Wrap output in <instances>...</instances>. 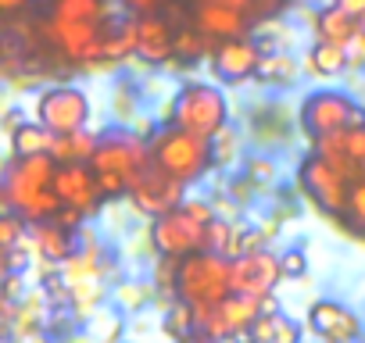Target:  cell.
<instances>
[{
	"instance_id": "cell-1",
	"label": "cell",
	"mask_w": 365,
	"mask_h": 343,
	"mask_svg": "<svg viewBox=\"0 0 365 343\" xmlns=\"http://www.w3.org/2000/svg\"><path fill=\"white\" fill-rule=\"evenodd\" d=\"M175 290L190 304H215L226 293H233V261H226V254L201 247L182 258L175 272Z\"/></svg>"
},
{
	"instance_id": "cell-2",
	"label": "cell",
	"mask_w": 365,
	"mask_h": 343,
	"mask_svg": "<svg viewBox=\"0 0 365 343\" xmlns=\"http://www.w3.org/2000/svg\"><path fill=\"white\" fill-rule=\"evenodd\" d=\"M150 150H154V161H158L165 172H172L175 179H182V183L201 179L205 172H208V164L215 161L212 143H208L205 136H194V132H187V129H179V125L158 132L154 143H150Z\"/></svg>"
},
{
	"instance_id": "cell-3",
	"label": "cell",
	"mask_w": 365,
	"mask_h": 343,
	"mask_svg": "<svg viewBox=\"0 0 365 343\" xmlns=\"http://www.w3.org/2000/svg\"><path fill=\"white\" fill-rule=\"evenodd\" d=\"M172 125L187 129L194 136L215 139L226 129V97L208 83H187L172 100Z\"/></svg>"
},
{
	"instance_id": "cell-4",
	"label": "cell",
	"mask_w": 365,
	"mask_h": 343,
	"mask_svg": "<svg viewBox=\"0 0 365 343\" xmlns=\"http://www.w3.org/2000/svg\"><path fill=\"white\" fill-rule=\"evenodd\" d=\"M208 226L212 222H201L187 204H179V208L158 215L150 236H154L158 254H165V258H187V254L208 247Z\"/></svg>"
},
{
	"instance_id": "cell-5",
	"label": "cell",
	"mask_w": 365,
	"mask_h": 343,
	"mask_svg": "<svg viewBox=\"0 0 365 343\" xmlns=\"http://www.w3.org/2000/svg\"><path fill=\"white\" fill-rule=\"evenodd\" d=\"M361 107L344 97V93H333V90H319L312 97H304L301 104V125L308 136L322 139V136H333V132H344L351 129L354 122H361Z\"/></svg>"
},
{
	"instance_id": "cell-6",
	"label": "cell",
	"mask_w": 365,
	"mask_h": 343,
	"mask_svg": "<svg viewBox=\"0 0 365 343\" xmlns=\"http://www.w3.org/2000/svg\"><path fill=\"white\" fill-rule=\"evenodd\" d=\"M54 161H58L54 154H29V157H19V164H11L8 179H4L8 208L26 211L43 190L54 186V172H58Z\"/></svg>"
},
{
	"instance_id": "cell-7",
	"label": "cell",
	"mask_w": 365,
	"mask_h": 343,
	"mask_svg": "<svg viewBox=\"0 0 365 343\" xmlns=\"http://www.w3.org/2000/svg\"><path fill=\"white\" fill-rule=\"evenodd\" d=\"M150 157H154V150H147V143H140L133 132H111L97 143L90 161H93L97 172H122V176L133 183L150 164Z\"/></svg>"
},
{
	"instance_id": "cell-8",
	"label": "cell",
	"mask_w": 365,
	"mask_h": 343,
	"mask_svg": "<svg viewBox=\"0 0 365 343\" xmlns=\"http://www.w3.org/2000/svg\"><path fill=\"white\" fill-rule=\"evenodd\" d=\"M90 111H93V107H90V97H86L83 90H76V86H51V90L40 97V104H36L40 122H43L47 129H54L58 136L83 129L86 118H90Z\"/></svg>"
},
{
	"instance_id": "cell-9",
	"label": "cell",
	"mask_w": 365,
	"mask_h": 343,
	"mask_svg": "<svg viewBox=\"0 0 365 343\" xmlns=\"http://www.w3.org/2000/svg\"><path fill=\"white\" fill-rule=\"evenodd\" d=\"M129 194H133V201H136L140 211L165 215V211H172V208L182 204V179H175L172 172H165L154 161V164H147L140 176L129 183Z\"/></svg>"
},
{
	"instance_id": "cell-10",
	"label": "cell",
	"mask_w": 365,
	"mask_h": 343,
	"mask_svg": "<svg viewBox=\"0 0 365 343\" xmlns=\"http://www.w3.org/2000/svg\"><path fill=\"white\" fill-rule=\"evenodd\" d=\"M301 179H304L308 194H312L326 211H344V208H347V201H351L347 176H344L333 161H326L322 154H312V157L301 164Z\"/></svg>"
},
{
	"instance_id": "cell-11",
	"label": "cell",
	"mask_w": 365,
	"mask_h": 343,
	"mask_svg": "<svg viewBox=\"0 0 365 343\" xmlns=\"http://www.w3.org/2000/svg\"><path fill=\"white\" fill-rule=\"evenodd\" d=\"M279 275H283V265L269 250H247V254L233 258V290L237 293L265 297V293H272Z\"/></svg>"
},
{
	"instance_id": "cell-12",
	"label": "cell",
	"mask_w": 365,
	"mask_h": 343,
	"mask_svg": "<svg viewBox=\"0 0 365 343\" xmlns=\"http://www.w3.org/2000/svg\"><path fill=\"white\" fill-rule=\"evenodd\" d=\"M54 190H58V197L65 201V208H79L83 215L93 211L97 201L104 197L101 179H97V168L90 172V168L79 164V161L58 164V172H54Z\"/></svg>"
},
{
	"instance_id": "cell-13",
	"label": "cell",
	"mask_w": 365,
	"mask_h": 343,
	"mask_svg": "<svg viewBox=\"0 0 365 343\" xmlns=\"http://www.w3.org/2000/svg\"><path fill=\"white\" fill-rule=\"evenodd\" d=\"M51 29H54L51 36L58 40V47H61L68 58H76V61L101 58V40H104V33H101L97 22H61V19H54Z\"/></svg>"
},
{
	"instance_id": "cell-14",
	"label": "cell",
	"mask_w": 365,
	"mask_h": 343,
	"mask_svg": "<svg viewBox=\"0 0 365 343\" xmlns=\"http://www.w3.org/2000/svg\"><path fill=\"white\" fill-rule=\"evenodd\" d=\"M258 68H262V51H258L255 43L240 40V36L222 40V47L215 51V72H219L222 79H230V83H244V79H251Z\"/></svg>"
},
{
	"instance_id": "cell-15",
	"label": "cell",
	"mask_w": 365,
	"mask_h": 343,
	"mask_svg": "<svg viewBox=\"0 0 365 343\" xmlns=\"http://www.w3.org/2000/svg\"><path fill=\"white\" fill-rule=\"evenodd\" d=\"M308 325H312L319 336H326V339H354V336L361 332L358 315H354L351 307L336 304V300H315V304L308 307Z\"/></svg>"
},
{
	"instance_id": "cell-16",
	"label": "cell",
	"mask_w": 365,
	"mask_h": 343,
	"mask_svg": "<svg viewBox=\"0 0 365 343\" xmlns=\"http://www.w3.org/2000/svg\"><path fill=\"white\" fill-rule=\"evenodd\" d=\"M194 29L215 40H233L247 29V15L226 4H215V0H201L197 11H194Z\"/></svg>"
},
{
	"instance_id": "cell-17",
	"label": "cell",
	"mask_w": 365,
	"mask_h": 343,
	"mask_svg": "<svg viewBox=\"0 0 365 343\" xmlns=\"http://www.w3.org/2000/svg\"><path fill=\"white\" fill-rule=\"evenodd\" d=\"M133 33H136V54L143 61H165L175 51V40H172L168 26L161 19H154V15H140Z\"/></svg>"
},
{
	"instance_id": "cell-18",
	"label": "cell",
	"mask_w": 365,
	"mask_h": 343,
	"mask_svg": "<svg viewBox=\"0 0 365 343\" xmlns=\"http://www.w3.org/2000/svg\"><path fill=\"white\" fill-rule=\"evenodd\" d=\"M315 33H319V40H333V43H344V47H347V43L354 40V33H358V19L333 4V8L319 11Z\"/></svg>"
},
{
	"instance_id": "cell-19",
	"label": "cell",
	"mask_w": 365,
	"mask_h": 343,
	"mask_svg": "<svg viewBox=\"0 0 365 343\" xmlns=\"http://www.w3.org/2000/svg\"><path fill=\"white\" fill-rule=\"evenodd\" d=\"M351 65V54L344 43H333V40H319L312 51H308V72L315 75H340L344 68Z\"/></svg>"
},
{
	"instance_id": "cell-20",
	"label": "cell",
	"mask_w": 365,
	"mask_h": 343,
	"mask_svg": "<svg viewBox=\"0 0 365 343\" xmlns=\"http://www.w3.org/2000/svg\"><path fill=\"white\" fill-rule=\"evenodd\" d=\"M33 240H36V254L43 261H68L72 258V236H68V229H61V222L58 226L54 222H40Z\"/></svg>"
},
{
	"instance_id": "cell-21",
	"label": "cell",
	"mask_w": 365,
	"mask_h": 343,
	"mask_svg": "<svg viewBox=\"0 0 365 343\" xmlns=\"http://www.w3.org/2000/svg\"><path fill=\"white\" fill-rule=\"evenodd\" d=\"M54 139H58V132L54 129H47L43 122L40 125H19L15 129V154L19 157H29V154H51L54 150Z\"/></svg>"
},
{
	"instance_id": "cell-22",
	"label": "cell",
	"mask_w": 365,
	"mask_h": 343,
	"mask_svg": "<svg viewBox=\"0 0 365 343\" xmlns=\"http://www.w3.org/2000/svg\"><path fill=\"white\" fill-rule=\"evenodd\" d=\"M97 143H101V139H93L90 132L76 129V132H61V136L54 139V150H51V154H54L58 161H86V157H93Z\"/></svg>"
},
{
	"instance_id": "cell-23",
	"label": "cell",
	"mask_w": 365,
	"mask_h": 343,
	"mask_svg": "<svg viewBox=\"0 0 365 343\" xmlns=\"http://www.w3.org/2000/svg\"><path fill=\"white\" fill-rule=\"evenodd\" d=\"M54 19H61V22H97L101 26L108 19V8H104V0H58Z\"/></svg>"
},
{
	"instance_id": "cell-24",
	"label": "cell",
	"mask_w": 365,
	"mask_h": 343,
	"mask_svg": "<svg viewBox=\"0 0 365 343\" xmlns=\"http://www.w3.org/2000/svg\"><path fill=\"white\" fill-rule=\"evenodd\" d=\"M208 250L226 254V258H237V254L244 250L240 233H237L233 226H226V222H212V226H208Z\"/></svg>"
},
{
	"instance_id": "cell-25",
	"label": "cell",
	"mask_w": 365,
	"mask_h": 343,
	"mask_svg": "<svg viewBox=\"0 0 365 343\" xmlns=\"http://www.w3.org/2000/svg\"><path fill=\"white\" fill-rule=\"evenodd\" d=\"M340 139H344L347 157H351V161H354V168H358V176H365V118H361V122H354L351 129H344V132H340Z\"/></svg>"
},
{
	"instance_id": "cell-26",
	"label": "cell",
	"mask_w": 365,
	"mask_h": 343,
	"mask_svg": "<svg viewBox=\"0 0 365 343\" xmlns=\"http://www.w3.org/2000/svg\"><path fill=\"white\" fill-rule=\"evenodd\" d=\"M212 154H215V161H219V164H222V161H230V157L237 154V132H233V129L215 132V147H212Z\"/></svg>"
},
{
	"instance_id": "cell-27",
	"label": "cell",
	"mask_w": 365,
	"mask_h": 343,
	"mask_svg": "<svg viewBox=\"0 0 365 343\" xmlns=\"http://www.w3.org/2000/svg\"><path fill=\"white\" fill-rule=\"evenodd\" d=\"M143 300H147V286H143V283H125V286L118 290V304L129 307V311L143 307Z\"/></svg>"
},
{
	"instance_id": "cell-28",
	"label": "cell",
	"mask_w": 365,
	"mask_h": 343,
	"mask_svg": "<svg viewBox=\"0 0 365 343\" xmlns=\"http://www.w3.org/2000/svg\"><path fill=\"white\" fill-rule=\"evenodd\" d=\"M347 211L358 226H365V176L351 186V201H347Z\"/></svg>"
},
{
	"instance_id": "cell-29",
	"label": "cell",
	"mask_w": 365,
	"mask_h": 343,
	"mask_svg": "<svg viewBox=\"0 0 365 343\" xmlns=\"http://www.w3.org/2000/svg\"><path fill=\"white\" fill-rule=\"evenodd\" d=\"M19 240H22V222L8 211L4 218H0V243H4V250H8V247H15Z\"/></svg>"
},
{
	"instance_id": "cell-30",
	"label": "cell",
	"mask_w": 365,
	"mask_h": 343,
	"mask_svg": "<svg viewBox=\"0 0 365 343\" xmlns=\"http://www.w3.org/2000/svg\"><path fill=\"white\" fill-rule=\"evenodd\" d=\"M97 179H101V190H104V194H122V190H129V179L122 176V172H97Z\"/></svg>"
},
{
	"instance_id": "cell-31",
	"label": "cell",
	"mask_w": 365,
	"mask_h": 343,
	"mask_svg": "<svg viewBox=\"0 0 365 343\" xmlns=\"http://www.w3.org/2000/svg\"><path fill=\"white\" fill-rule=\"evenodd\" d=\"M279 265H283V275H304V268H308V261H304L301 250H287L279 258Z\"/></svg>"
},
{
	"instance_id": "cell-32",
	"label": "cell",
	"mask_w": 365,
	"mask_h": 343,
	"mask_svg": "<svg viewBox=\"0 0 365 343\" xmlns=\"http://www.w3.org/2000/svg\"><path fill=\"white\" fill-rule=\"evenodd\" d=\"M161 4H165V0H125V8H129L133 15H154Z\"/></svg>"
},
{
	"instance_id": "cell-33",
	"label": "cell",
	"mask_w": 365,
	"mask_h": 343,
	"mask_svg": "<svg viewBox=\"0 0 365 343\" xmlns=\"http://www.w3.org/2000/svg\"><path fill=\"white\" fill-rule=\"evenodd\" d=\"M333 4H336V8H344L347 15H354V19H358V15H365V0H333Z\"/></svg>"
},
{
	"instance_id": "cell-34",
	"label": "cell",
	"mask_w": 365,
	"mask_h": 343,
	"mask_svg": "<svg viewBox=\"0 0 365 343\" xmlns=\"http://www.w3.org/2000/svg\"><path fill=\"white\" fill-rule=\"evenodd\" d=\"M283 8V0H255V11L258 15H272V11H279Z\"/></svg>"
},
{
	"instance_id": "cell-35",
	"label": "cell",
	"mask_w": 365,
	"mask_h": 343,
	"mask_svg": "<svg viewBox=\"0 0 365 343\" xmlns=\"http://www.w3.org/2000/svg\"><path fill=\"white\" fill-rule=\"evenodd\" d=\"M215 4L237 8V11H244V15H251V11H255V0H215Z\"/></svg>"
},
{
	"instance_id": "cell-36",
	"label": "cell",
	"mask_w": 365,
	"mask_h": 343,
	"mask_svg": "<svg viewBox=\"0 0 365 343\" xmlns=\"http://www.w3.org/2000/svg\"><path fill=\"white\" fill-rule=\"evenodd\" d=\"M29 4V0H0V11H4V15H15L19 8H26Z\"/></svg>"
},
{
	"instance_id": "cell-37",
	"label": "cell",
	"mask_w": 365,
	"mask_h": 343,
	"mask_svg": "<svg viewBox=\"0 0 365 343\" xmlns=\"http://www.w3.org/2000/svg\"><path fill=\"white\" fill-rule=\"evenodd\" d=\"M255 172L258 176H269V161H255Z\"/></svg>"
},
{
	"instance_id": "cell-38",
	"label": "cell",
	"mask_w": 365,
	"mask_h": 343,
	"mask_svg": "<svg viewBox=\"0 0 365 343\" xmlns=\"http://www.w3.org/2000/svg\"><path fill=\"white\" fill-rule=\"evenodd\" d=\"M358 29H361V33H365V15H358Z\"/></svg>"
}]
</instances>
